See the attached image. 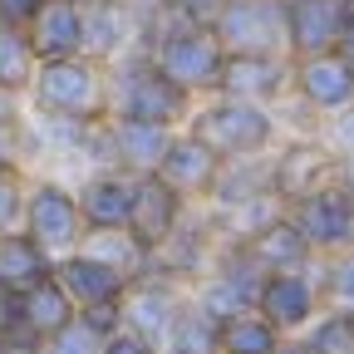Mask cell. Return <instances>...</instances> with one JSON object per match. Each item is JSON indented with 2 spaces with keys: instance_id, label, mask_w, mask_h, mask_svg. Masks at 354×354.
Segmentation results:
<instances>
[{
  "instance_id": "31",
  "label": "cell",
  "mask_w": 354,
  "mask_h": 354,
  "mask_svg": "<svg viewBox=\"0 0 354 354\" xmlns=\"http://www.w3.org/2000/svg\"><path fill=\"white\" fill-rule=\"evenodd\" d=\"M99 354H158V344H153L148 335H138V330L118 325V330L104 339V349H99Z\"/></svg>"
},
{
  "instance_id": "11",
  "label": "cell",
  "mask_w": 354,
  "mask_h": 354,
  "mask_svg": "<svg viewBox=\"0 0 354 354\" xmlns=\"http://www.w3.org/2000/svg\"><path fill=\"white\" fill-rule=\"evenodd\" d=\"M251 310H256V315H266L281 335L305 330L310 320H315V310H320V286L310 281L305 271H266V281H261Z\"/></svg>"
},
{
  "instance_id": "16",
  "label": "cell",
  "mask_w": 354,
  "mask_h": 354,
  "mask_svg": "<svg viewBox=\"0 0 354 354\" xmlns=\"http://www.w3.org/2000/svg\"><path fill=\"white\" fill-rule=\"evenodd\" d=\"M266 177H271V192H276L281 202H295V197H305L310 187H320L325 177H335V153H330L325 143L300 138V143H290V148L276 153V162L266 167Z\"/></svg>"
},
{
  "instance_id": "14",
  "label": "cell",
  "mask_w": 354,
  "mask_h": 354,
  "mask_svg": "<svg viewBox=\"0 0 354 354\" xmlns=\"http://www.w3.org/2000/svg\"><path fill=\"white\" fill-rule=\"evenodd\" d=\"M25 39L35 50V64L84 55V0H44L25 25Z\"/></svg>"
},
{
  "instance_id": "24",
  "label": "cell",
  "mask_w": 354,
  "mask_h": 354,
  "mask_svg": "<svg viewBox=\"0 0 354 354\" xmlns=\"http://www.w3.org/2000/svg\"><path fill=\"white\" fill-rule=\"evenodd\" d=\"M30 74H35V50L20 25H0V84L25 94L30 88Z\"/></svg>"
},
{
  "instance_id": "9",
  "label": "cell",
  "mask_w": 354,
  "mask_h": 354,
  "mask_svg": "<svg viewBox=\"0 0 354 354\" xmlns=\"http://www.w3.org/2000/svg\"><path fill=\"white\" fill-rule=\"evenodd\" d=\"M183 216H187V197L177 187H167L158 172H138V177H133V207H128V227L123 232L143 251H158Z\"/></svg>"
},
{
  "instance_id": "40",
  "label": "cell",
  "mask_w": 354,
  "mask_h": 354,
  "mask_svg": "<svg viewBox=\"0 0 354 354\" xmlns=\"http://www.w3.org/2000/svg\"><path fill=\"white\" fill-rule=\"evenodd\" d=\"M344 30H354V0H344Z\"/></svg>"
},
{
  "instance_id": "34",
  "label": "cell",
  "mask_w": 354,
  "mask_h": 354,
  "mask_svg": "<svg viewBox=\"0 0 354 354\" xmlns=\"http://www.w3.org/2000/svg\"><path fill=\"white\" fill-rule=\"evenodd\" d=\"M330 138H335V148H339V153H344V158H349V153H354V104H349V109H339V113H335V133H330Z\"/></svg>"
},
{
  "instance_id": "27",
  "label": "cell",
  "mask_w": 354,
  "mask_h": 354,
  "mask_svg": "<svg viewBox=\"0 0 354 354\" xmlns=\"http://www.w3.org/2000/svg\"><path fill=\"white\" fill-rule=\"evenodd\" d=\"M99 349H104V339H99L94 330H84L79 315H74L64 330H55L50 339H39V354H99Z\"/></svg>"
},
{
  "instance_id": "38",
  "label": "cell",
  "mask_w": 354,
  "mask_h": 354,
  "mask_svg": "<svg viewBox=\"0 0 354 354\" xmlns=\"http://www.w3.org/2000/svg\"><path fill=\"white\" fill-rule=\"evenodd\" d=\"M335 55H339V59L349 64V74H354V30H344V35H339V44H335Z\"/></svg>"
},
{
  "instance_id": "17",
  "label": "cell",
  "mask_w": 354,
  "mask_h": 354,
  "mask_svg": "<svg viewBox=\"0 0 354 354\" xmlns=\"http://www.w3.org/2000/svg\"><path fill=\"white\" fill-rule=\"evenodd\" d=\"M74 202H79L84 232H123L128 227V207H133V177L109 167L99 177H88V183L74 192Z\"/></svg>"
},
{
  "instance_id": "19",
  "label": "cell",
  "mask_w": 354,
  "mask_h": 354,
  "mask_svg": "<svg viewBox=\"0 0 354 354\" xmlns=\"http://www.w3.org/2000/svg\"><path fill=\"white\" fill-rule=\"evenodd\" d=\"M241 246L256 256L261 271H305V266L315 261L310 241L300 236V227H295V221H290L286 212H276L271 221H266V227H256Z\"/></svg>"
},
{
  "instance_id": "5",
  "label": "cell",
  "mask_w": 354,
  "mask_h": 354,
  "mask_svg": "<svg viewBox=\"0 0 354 354\" xmlns=\"http://www.w3.org/2000/svg\"><path fill=\"white\" fill-rule=\"evenodd\" d=\"M286 216L300 227V236L310 241L315 256L354 246V197L339 187V177H325L320 187H310L305 197H295Z\"/></svg>"
},
{
  "instance_id": "35",
  "label": "cell",
  "mask_w": 354,
  "mask_h": 354,
  "mask_svg": "<svg viewBox=\"0 0 354 354\" xmlns=\"http://www.w3.org/2000/svg\"><path fill=\"white\" fill-rule=\"evenodd\" d=\"M0 354H39V339L35 335H6L0 339Z\"/></svg>"
},
{
  "instance_id": "28",
  "label": "cell",
  "mask_w": 354,
  "mask_h": 354,
  "mask_svg": "<svg viewBox=\"0 0 354 354\" xmlns=\"http://www.w3.org/2000/svg\"><path fill=\"white\" fill-rule=\"evenodd\" d=\"M79 315V325L84 330H94L99 339H109L118 325H123V300H104V305H84V310H74Z\"/></svg>"
},
{
  "instance_id": "21",
  "label": "cell",
  "mask_w": 354,
  "mask_h": 354,
  "mask_svg": "<svg viewBox=\"0 0 354 354\" xmlns=\"http://www.w3.org/2000/svg\"><path fill=\"white\" fill-rule=\"evenodd\" d=\"M50 271H55V256L30 232H15V227L0 232V290H25Z\"/></svg>"
},
{
  "instance_id": "25",
  "label": "cell",
  "mask_w": 354,
  "mask_h": 354,
  "mask_svg": "<svg viewBox=\"0 0 354 354\" xmlns=\"http://www.w3.org/2000/svg\"><path fill=\"white\" fill-rule=\"evenodd\" d=\"M305 344L315 354H354V315L349 310H335V315H320L310 325Z\"/></svg>"
},
{
  "instance_id": "7",
  "label": "cell",
  "mask_w": 354,
  "mask_h": 354,
  "mask_svg": "<svg viewBox=\"0 0 354 354\" xmlns=\"http://www.w3.org/2000/svg\"><path fill=\"white\" fill-rule=\"evenodd\" d=\"M207 25L221 39V50H271V55H286L281 0H221Z\"/></svg>"
},
{
  "instance_id": "15",
  "label": "cell",
  "mask_w": 354,
  "mask_h": 354,
  "mask_svg": "<svg viewBox=\"0 0 354 354\" xmlns=\"http://www.w3.org/2000/svg\"><path fill=\"white\" fill-rule=\"evenodd\" d=\"M55 281L69 290L74 310L104 305V300H123V290H128V276H123V271H113L109 261L88 256V251H79V246L64 251V256H55Z\"/></svg>"
},
{
  "instance_id": "22",
  "label": "cell",
  "mask_w": 354,
  "mask_h": 354,
  "mask_svg": "<svg viewBox=\"0 0 354 354\" xmlns=\"http://www.w3.org/2000/svg\"><path fill=\"white\" fill-rule=\"evenodd\" d=\"M162 339H167V354H221V320H212L197 300L177 305Z\"/></svg>"
},
{
  "instance_id": "32",
  "label": "cell",
  "mask_w": 354,
  "mask_h": 354,
  "mask_svg": "<svg viewBox=\"0 0 354 354\" xmlns=\"http://www.w3.org/2000/svg\"><path fill=\"white\" fill-rule=\"evenodd\" d=\"M20 172V118L15 123H0V177Z\"/></svg>"
},
{
  "instance_id": "12",
  "label": "cell",
  "mask_w": 354,
  "mask_h": 354,
  "mask_svg": "<svg viewBox=\"0 0 354 354\" xmlns=\"http://www.w3.org/2000/svg\"><path fill=\"white\" fill-rule=\"evenodd\" d=\"M290 88L300 94V104L315 109V113H339V109L354 104V74L335 50L290 59Z\"/></svg>"
},
{
  "instance_id": "30",
  "label": "cell",
  "mask_w": 354,
  "mask_h": 354,
  "mask_svg": "<svg viewBox=\"0 0 354 354\" xmlns=\"http://www.w3.org/2000/svg\"><path fill=\"white\" fill-rule=\"evenodd\" d=\"M20 212H25V187H20V172L0 177V232L20 227Z\"/></svg>"
},
{
  "instance_id": "20",
  "label": "cell",
  "mask_w": 354,
  "mask_h": 354,
  "mask_svg": "<svg viewBox=\"0 0 354 354\" xmlns=\"http://www.w3.org/2000/svg\"><path fill=\"white\" fill-rule=\"evenodd\" d=\"M20 315H25V335H35V339H50L55 330H64L74 320V300L55 281V271L20 290Z\"/></svg>"
},
{
  "instance_id": "1",
  "label": "cell",
  "mask_w": 354,
  "mask_h": 354,
  "mask_svg": "<svg viewBox=\"0 0 354 354\" xmlns=\"http://www.w3.org/2000/svg\"><path fill=\"white\" fill-rule=\"evenodd\" d=\"M25 94L35 99L39 113L55 118H79V123H99L109 113V84L99 59L88 55H69V59H39L30 74Z\"/></svg>"
},
{
  "instance_id": "3",
  "label": "cell",
  "mask_w": 354,
  "mask_h": 354,
  "mask_svg": "<svg viewBox=\"0 0 354 354\" xmlns=\"http://www.w3.org/2000/svg\"><path fill=\"white\" fill-rule=\"evenodd\" d=\"M187 133H197V138H202L221 162H251V158H261V153H271V143H276V113L266 109V104L221 99V94H216V104H207V109L192 118Z\"/></svg>"
},
{
  "instance_id": "29",
  "label": "cell",
  "mask_w": 354,
  "mask_h": 354,
  "mask_svg": "<svg viewBox=\"0 0 354 354\" xmlns=\"http://www.w3.org/2000/svg\"><path fill=\"white\" fill-rule=\"evenodd\" d=\"M325 290L335 295V305L339 310H349V315H354V246L330 266V281H325Z\"/></svg>"
},
{
  "instance_id": "4",
  "label": "cell",
  "mask_w": 354,
  "mask_h": 354,
  "mask_svg": "<svg viewBox=\"0 0 354 354\" xmlns=\"http://www.w3.org/2000/svg\"><path fill=\"white\" fill-rule=\"evenodd\" d=\"M109 109L118 118H143V123H162V128H177L192 118V94L177 88L148 55H133L118 64L113 74V88H109Z\"/></svg>"
},
{
  "instance_id": "8",
  "label": "cell",
  "mask_w": 354,
  "mask_h": 354,
  "mask_svg": "<svg viewBox=\"0 0 354 354\" xmlns=\"http://www.w3.org/2000/svg\"><path fill=\"white\" fill-rule=\"evenodd\" d=\"M20 221H25V232H30L44 251H50V256L74 251L79 236H84L79 202H74V192H69L64 183H35V187H25V212H20Z\"/></svg>"
},
{
  "instance_id": "37",
  "label": "cell",
  "mask_w": 354,
  "mask_h": 354,
  "mask_svg": "<svg viewBox=\"0 0 354 354\" xmlns=\"http://www.w3.org/2000/svg\"><path fill=\"white\" fill-rule=\"evenodd\" d=\"M335 177H339V187H344V192L354 197V153H349L344 162H335Z\"/></svg>"
},
{
  "instance_id": "33",
  "label": "cell",
  "mask_w": 354,
  "mask_h": 354,
  "mask_svg": "<svg viewBox=\"0 0 354 354\" xmlns=\"http://www.w3.org/2000/svg\"><path fill=\"white\" fill-rule=\"evenodd\" d=\"M39 6H44V0H0V25H20L25 30Z\"/></svg>"
},
{
  "instance_id": "41",
  "label": "cell",
  "mask_w": 354,
  "mask_h": 354,
  "mask_svg": "<svg viewBox=\"0 0 354 354\" xmlns=\"http://www.w3.org/2000/svg\"><path fill=\"white\" fill-rule=\"evenodd\" d=\"M153 6H167V0H153Z\"/></svg>"
},
{
  "instance_id": "36",
  "label": "cell",
  "mask_w": 354,
  "mask_h": 354,
  "mask_svg": "<svg viewBox=\"0 0 354 354\" xmlns=\"http://www.w3.org/2000/svg\"><path fill=\"white\" fill-rule=\"evenodd\" d=\"M15 118H20V94L0 84V123H15Z\"/></svg>"
},
{
  "instance_id": "10",
  "label": "cell",
  "mask_w": 354,
  "mask_h": 354,
  "mask_svg": "<svg viewBox=\"0 0 354 354\" xmlns=\"http://www.w3.org/2000/svg\"><path fill=\"white\" fill-rule=\"evenodd\" d=\"M281 20H286V55H325L344 35V0H281Z\"/></svg>"
},
{
  "instance_id": "18",
  "label": "cell",
  "mask_w": 354,
  "mask_h": 354,
  "mask_svg": "<svg viewBox=\"0 0 354 354\" xmlns=\"http://www.w3.org/2000/svg\"><path fill=\"white\" fill-rule=\"evenodd\" d=\"M109 128V148H113V167L128 172V177H138V172H153L167 138H172V128L162 123H143V118H104Z\"/></svg>"
},
{
  "instance_id": "13",
  "label": "cell",
  "mask_w": 354,
  "mask_h": 354,
  "mask_svg": "<svg viewBox=\"0 0 354 354\" xmlns=\"http://www.w3.org/2000/svg\"><path fill=\"white\" fill-rule=\"evenodd\" d=\"M221 167H227V162H221V158L197 138V133H172L153 172L162 177L167 187H177L183 197H207Z\"/></svg>"
},
{
  "instance_id": "2",
  "label": "cell",
  "mask_w": 354,
  "mask_h": 354,
  "mask_svg": "<svg viewBox=\"0 0 354 354\" xmlns=\"http://www.w3.org/2000/svg\"><path fill=\"white\" fill-rule=\"evenodd\" d=\"M167 10V6H162ZM172 15V10H167ZM177 88H187V94H202V88H216V74H221V59H227V50H221V39L212 35L207 20H183L172 15V25L158 30V39L143 50Z\"/></svg>"
},
{
  "instance_id": "26",
  "label": "cell",
  "mask_w": 354,
  "mask_h": 354,
  "mask_svg": "<svg viewBox=\"0 0 354 354\" xmlns=\"http://www.w3.org/2000/svg\"><path fill=\"white\" fill-rule=\"evenodd\" d=\"M197 305L207 310L212 320H232V315H241V310H251V300H246L232 281H221V276H212V281L197 290Z\"/></svg>"
},
{
  "instance_id": "6",
  "label": "cell",
  "mask_w": 354,
  "mask_h": 354,
  "mask_svg": "<svg viewBox=\"0 0 354 354\" xmlns=\"http://www.w3.org/2000/svg\"><path fill=\"white\" fill-rule=\"evenodd\" d=\"M212 94L221 99H246V104H281L290 94V59L271 50H227Z\"/></svg>"
},
{
  "instance_id": "39",
  "label": "cell",
  "mask_w": 354,
  "mask_h": 354,
  "mask_svg": "<svg viewBox=\"0 0 354 354\" xmlns=\"http://www.w3.org/2000/svg\"><path fill=\"white\" fill-rule=\"evenodd\" d=\"M271 354H315V349H310L305 339H281V344H276Z\"/></svg>"
},
{
  "instance_id": "23",
  "label": "cell",
  "mask_w": 354,
  "mask_h": 354,
  "mask_svg": "<svg viewBox=\"0 0 354 354\" xmlns=\"http://www.w3.org/2000/svg\"><path fill=\"white\" fill-rule=\"evenodd\" d=\"M281 339L286 335L266 315H256V310H241V315L221 320V354H271Z\"/></svg>"
}]
</instances>
